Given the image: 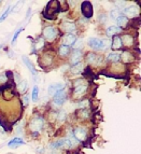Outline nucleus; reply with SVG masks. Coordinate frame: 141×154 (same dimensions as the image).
Returning a JSON list of instances; mask_svg holds the SVG:
<instances>
[{"instance_id":"nucleus-19","label":"nucleus","mask_w":141,"mask_h":154,"mask_svg":"<svg viewBox=\"0 0 141 154\" xmlns=\"http://www.w3.org/2000/svg\"><path fill=\"white\" fill-rule=\"evenodd\" d=\"M120 57L124 63H126V64H127V63H131L133 59H135L133 55H131V53H130V52H128V51L123 52V53H122V55H120Z\"/></svg>"},{"instance_id":"nucleus-28","label":"nucleus","mask_w":141,"mask_h":154,"mask_svg":"<svg viewBox=\"0 0 141 154\" xmlns=\"http://www.w3.org/2000/svg\"><path fill=\"white\" fill-rule=\"evenodd\" d=\"M121 16V11L118 10V9H114V10L111 11L110 13V17L112 18L113 21H116L118 17Z\"/></svg>"},{"instance_id":"nucleus-14","label":"nucleus","mask_w":141,"mask_h":154,"mask_svg":"<svg viewBox=\"0 0 141 154\" xmlns=\"http://www.w3.org/2000/svg\"><path fill=\"white\" fill-rule=\"evenodd\" d=\"M86 59H87V63H90V64H92V65H98L99 64V59H101L99 56H98L97 54H95V53H88L87 54V57H86Z\"/></svg>"},{"instance_id":"nucleus-27","label":"nucleus","mask_w":141,"mask_h":154,"mask_svg":"<svg viewBox=\"0 0 141 154\" xmlns=\"http://www.w3.org/2000/svg\"><path fill=\"white\" fill-rule=\"evenodd\" d=\"M52 59H53V57H52L51 55L44 54L43 56H42V65H44V66H50L52 63Z\"/></svg>"},{"instance_id":"nucleus-8","label":"nucleus","mask_w":141,"mask_h":154,"mask_svg":"<svg viewBox=\"0 0 141 154\" xmlns=\"http://www.w3.org/2000/svg\"><path fill=\"white\" fill-rule=\"evenodd\" d=\"M87 88H88V85H87L86 83H84V84H82V85H79V86H75V90H73V97L75 98L82 97L85 93H86Z\"/></svg>"},{"instance_id":"nucleus-35","label":"nucleus","mask_w":141,"mask_h":154,"mask_svg":"<svg viewBox=\"0 0 141 154\" xmlns=\"http://www.w3.org/2000/svg\"><path fill=\"white\" fill-rule=\"evenodd\" d=\"M7 80H8V77H5V75H0V83H5Z\"/></svg>"},{"instance_id":"nucleus-36","label":"nucleus","mask_w":141,"mask_h":154,"mask_svg":"<svg viewBox=\"0 0 141 154\" xmlns=\"http://www.w3.org/2000/svg\"><path fill=\"white\" fill-rule=\"evenodd\" d=\"M24 105H25V106H27V105H28V96H27V95H25V97H24Z\"/></svg>"},{"instance_id":"nucleus-31","label":"nucleus","mask_w":141,"mask_h":154,"mask_svg":"<svg viewBox=\"0 0 141 154\" xmlns=\"http://www.w3.org/2000/svg\"><path fill=\"white\" fill-rule=\"evenodd\" d=\"M88 105H90L88 100H83V101H81V103H79V107L80 108H87Z\"/></svg>"},{"instance_id":"nucleus-20","label":"nucleus","mask_w":141,"mask_h":154,"mask_svg":"<svg viewBox=\"0 0 141 154\" xmlns=\"http://www.w3.org/2000/svg\"><path fill=\"white\" fill-rule=\"evenodd\" d=\"M24 143H25V141H24L23 139H21L20 137H16V138L12 139V140L9 142V146H10V148H17V146H23Z\"/></svg>"},{"instance_id":"nucleus-1","label":"nucleus","mask_w":141,"mask_h":154,"mask_svg":"<svg viewBox=\"0 0 141 154\" xmlns=\"http://www.w3.org/2000/svg\"><path fill=\"white\" fill-rule=\"evenodd\" d=\"M43 125H44V119L41 116H33V119L30 121V123H29V129L36 135L37 133H39V131L43 128Z\"/></svg>"},{"instance_id":"nucleus-34","label":"nucleus","mask_w":141,"mask_h":154,"mask_svg":"<svg viewBox=\"0 0 141 154\" xmlns=\"http://www.w3.org/2000/svg\"><path fill=\"white\" fill-rule=\"evenodd\" d=\"M21 31H22V28H21V29H18V30L15 32V35H14V37H13V39H12V43H15L16 39H17L18 35H20V32H21Z\"/></svg>"},{"instance_id":"nucleus-3","label":"nucleus","mask_w":141,"mask_h":154,"mask_svg":"<svg viewBox=\"0 0 141 154\" xmlns=\"http://www.w3.org/2000/svg\"><path fill=\"white\" fill-rule=\"evenodd\" d=\"M43 36L48 41H53L57 37V30L53 26H48L43 29Z\"/></svg>"},{"instance_id":"nucleus-37","label":"nucleus","mask_w":141,"mask_h":154,"mask_svg":"<svg viewBox=\"0 0 141 154\" xmlns=\"http://www.w3.org/2000/svg\"><path fill=\"white\" fill-rule=\"evenodd\" d=\"M124 3H125V2H124V1H121V2H120V1H116L115 5H124Z\"/></svg>"},{"instance_id":"nucleus-24","label":"nucleus","mask_w":141,"mask_h":154,"mask_svg":"<svg viewBox=\"0 0 141 154\" xmlns=\"http://www.w3.org/2000/svg\"><path fill=\"white\" fill-rule=\"evenodd\" d=\"M120 54H118V53H110V54L107 56V60L110 63H118L120 62Z\"/></svg>"},{"instance_id":"nucleus-32","label":"nucleus","mask_w":141,"mask_h":154,"mask_svg":"<svg viewBox=\"0 0 141 154\" xmlns=\"http://www.w3.org/2000/svg\"><path fill=\"white\" fill-rule=\"evenodd\" d=\"M65 119H66V112H65V111H59L58 120H60V121H64Z\"/></svg>"},{"instance_id":"nucleus-21","label":"nucleus","mask_w":141,"mask_h":154,"mask_svg":"<svg viewBox=\"0 0 141 154\" xmlns=\"http://www.w3.org/2000/svg\"><path fill=\"white\" fill-rule=\"evenodd\" d=\"M116 21H118V27H120V28L122 29V28H124V27H126L127 24H128V17H126L125 15H121Z\"/></svg>"},{"instance_id":"nucleus-7","label":"nucleus","mask_w":141,"mask_h":154,"mask_svg":"<svg viewBox=\"0 0 141 154\" xmlns=\"http://www.w3.org/2000/svg\"><path fill=\"white\" fill-rule=\"evenodd\" d=\"M87 44L94 50H103V40L98 38H88Z\"/></svg>"},{"instance_id":"nucleus-26","label":"nucleus","mask_w":141,"mask_h":154,"mask_svg":"<svg viewBox=\"0 0 141 154\" xmlns=\"http://www.w3.org/2000/svg\"><path fill=\"white\" fill-rule=\"evenodd\" d=\"M58 54L60 55V56H63V57H65V56H67V55L69 54V48L68 46H66V45H60L59 46V49H58Z\"/></svg>"},{"instance_id":"nucleus-9","label":"nucleus","mask_w":141,"mask_h":154,"mask_svg":"<svg viewBox=\"0 0 141 154\" xmlns=\"http://www.w3.org/2000/svg\"><path fill=\"white\" fill-rule=\"evenodd\" d=\"M64 84H62V83H56V84H51L49 86V88H48V94L49 95H53L54 96L56 93H58L59 91L64 90Z\"/></svg>"},{"instance_id":"nucleus-5","label":"nucleus","mask_w":141,"mask_h":154,"mask_svg":"<svg viewBox=\"0 0 141 154\" xmlns=\"http://www.w3.org/2000/svg\"><path fill=\"white\" fill-rule=\"evenodd\" d=\"M81 10H82V13H83V15H84V17L90 18L93 16L94 10H93V5L90 1H84V2H82Z\"/></svg>"},{"instance_id":"nucleus-29","label":"nucleus","mask_w":141,"mask_h":154,"mask_svg":"<svg viewBox=\"0 0 141 154\" xmlns=\"http://www.w3.org/2000/svg\"><path fill=\"white\" fill-rule=\"evenodd\" d=\"M32 100L33 101H37L39 98V88L37 86V85H35L32 88Z\"/></svg>"},{"instance_id":"nucleus-4","label":"nucleus","mask_w":141,"mask_h":154,"mask_svg":"<svg viewBox=\"0 0 141 154\" xmlns=\"http://www.w3.org/2000/svg\"><path fill=\"white\" fill-rule=\"evenodd\" d=\"M67 94L65 92V90L59 91L58 93H56L54 95V98H53V103H54V106L56 107H60V106L64 105L65 100H66Z\"/></svg>"},{"instance_id":"nucleus-15","label":"nucleus","mask_w":141,"mask_h":154,"mask_svg":"<svg viewBox=\"0 0 141 154\" xmlns=\"http://www.w3.org/2000/svg\"><path fill=\"white\" fill-rule=\"evenodd\" d=\"M122 31V29L120 28V27H118V26H110V27H108L107 28V30H106V33H107V36L108 37H111V36H118V33L121 32Z\"/></svg>"},{"instance_id":"nucleus-22","label":"nucleus","mask_w":141,"mask_h":154,"mask_svg":"<svg viewBox=\"0 0 141 154\" xmlns=\"http://www.w3.org/2000/svg\"><path fill=\"white\" fill-rule=\"evenodd\" d=\"M83 64L82 63H79V64H77V65H73L72 66V68H71V72L73 73V75H79V73H81V72L83 71Z\"/></svg>"},{"instance_id":"nucleus-30","label":"nucleus","mask_w":141,"mask_h":154,"mask_svg":"<svg viewBox=\"0 0 141 154\" xmlns=\"http://www.w3.org/2000/svg\"><path fill=\"white\" fill-rule=\"evenodd\" d=\"M75 41H77V42H75V43H73V48H75V51H80V50H81V48H82V45H83L82 40L80 39V40H75Z\"/></svg>"},{"instance_id":"nucleus-17","label":"nucleus","mask_w":141,"mask_h":154,"mask_svg":"<svg viewBox=\"0 0 141 154\" xmlns=\"http://www.w3.org/2000/svg\"><path fill=\"white\" fill-rule=\"evenodd\" d=\"M23 62H24V64L27 66V68L29 69V71H30L31 73L35 75V78H37V70L35 69V67H33V65L31 64L30 60H29V59L27 58L26 56H23Z\"/></svg>"},{"instance_id":"nucleus-2","label":"nucleus","mask_w":141,"mask_h":154,"mask_svg":"<svg viewBox=\"0 0 141 154\" xmlns=\"http://www.w3.org/2000/svg\"><path fill=\"white\" fill-rule=\"evenodd\" d=\"M72 146L71 142L68 138H64V139H59L57 141L55 142H52L50 144V148L52 149H65V150H68L70 149Z\"/></svg>"},{"instance_id":"nucleus-13","label":"nucleus","mask_w":141,"mask_h":154,"mask_svg":"<svg viewBox=\"0 0 141 154\" xmlns=\"http://www.w3.org/2000/svg\"><path fill=\"white\" fill-rule=\"evenodd\" d=\"M77 40V37L75 35H66L63 39V42H64V45L68 46L69 48L70 45H73V43Z\"/></svg>"},{"instance_id":"nucleus-18","label":"nucleus","mask_w":141,"mask_h":154,"mask_svg":"<svg viewBox=\"0 0 141 154\" xmlns=\"http://www.w3.org/2000/svg\"><path fill=\"white\" fill-rule=\"evenodd\" d=\"M111 45L114 50H118L121 49L123 44H122V40H121V37L120 36H114L112 39V42H111Z\"/></svg>"},{"instance_id":"nucleus-23","label":"nucleus","mask_w":141,"mask_h":154,"mask_svg":"<svg viewBox=\"0 0 141 154\" xmlns=\"http://www.w3.org/2000/svg\"><path fill=\"white\" fill-rule=\"evenodd\" d=\"M27 88H28V82L26 80H23L21 82H18L17 84V91L20 93H25L27 91Z\"/></svg>"},{"instance_id":"nucleus-25","label":"nucleus","mask_w":141,"mask_h":154,"mask_svg":"<svg viewBox=\"0 0 141 154\" xmlns=\"http://www.w3.org/2000/svg\"><path fill=\"white\" fill-rule=\"evenodd\" d=\"M45 42H44V39L43 38H38L37 39V41L35 42V52L39 51V50H41L42 48L44 46Z\"/></svg>"},{"instance_id":"nucleus-6","label":"nucleus","mask_w":141,"mask_h":154,"mask_svg":"<svg viewBox=\"0 0 141 154\" xmlns=\"http://www.w3.org/2000/svg\"><path fill=\"white\" fill-rule=\"evenodd\" d=\"M73 136H75V138L77 139L78 141L83 142L86 140L87 133L83 127H77V128H75V131H73Z\"/></svg>"},{"instance_id":"nucleus-16","label":"nucleus","mask_w":141,"mask_h":154,"mask_svg":"<svg viewBox=\"0 0 141 154\" xmlns=\"http://www.w3.org/2000/svg\"><path fill=\"white\" fill-rule=\"evenodd\" d=\"M121 40H122V44L126 46H131L133 44V38L130 35H124L123 37H121Z\"/></svg>"},{"instance_id":"nucleus-33","label":"nucleus","mask_w":141,"mask_h":154,"mask_svg":"<svg viewBox=\"0 0 141 154\" xmlns=\"http://www.w3.org/2000/svg\"><path fill=\"white\" fill-rule=\"evenodd\" d=\"M10 10H11V9H8V10H7L5 13H3L2 16L0 17V23H1V22H3V21L5 20V18H7V16H8V15H9V13H10Z\"/></svg>"},{"instance_id":"nucleus-10","label":"nucleus","mask_w":141,"mask_h":154,"mask_svg":"<svg viewBox=\"0 0 141 154\" xmlns=\"http://www.w3.org/2000/svg\"><path fill=\"white\" fill-rule=\"evenodd\" d=\"M62 27H63V30H64L65 32H67V35H71V32L75 31V29H77L75 24L71 23V22H68V21L64 22Z\"/></svg>"},{"instance_id":"nucleus-11","label":"nucleus","mask_w":141,"mask_h":154,"mask_svg":"<svg viewBox=\"0 0 141 154\" xmlns=\"http://www.w3.org/2000/svg\"><path fill=\"white\" fill-rule=\"evenodd\" d=\"M124 12H125L126 15L129 16V17H133V16H136L139 13V8L137 5H129V7L125 8ZM127 16H126V17H127Z\"/></svg>"},{"instance_id":"nucleus-12","label":"nucleus","mask_w":141,"mask_h":154,"mask_svg":"<svg viewBox=\"0 0 141 154\" xmlns=\"http://www.w3.org/2000/svg\"><path fill=\"white\" fill-rule=\"evenodd\" d=\"M83 57V53L81 51H75L72 53L71 57H70V63L72 65H77L81 62V59Z\"/></svg>"}]
</instances>
